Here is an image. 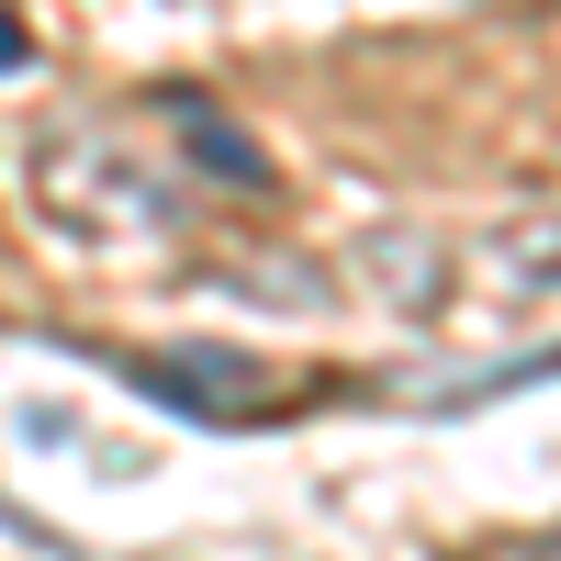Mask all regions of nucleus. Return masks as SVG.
<instances>
[{
	"instance_id": "nucleus-1",
	"label": "nucleus",
	"mask_w": 561,
	"mask_h": 561,
	"mask_svg": "<svg viewBox=\"0 0 561 561\" xmlns=\"http://www.w3.org/2000/svg\"><path fill=\"white\" fill-rule=\"evenodd\" d=\"M34 203L68 225V237L90 248H124V237H169L180 203H169V180L147 158H124L113 135H34Z\"/></svg>"
},
{
	"instance_id": "nucleus-2",
	"label": "nucleus",
	"mask_w": 561,
	"mask_h": 561,
	"mask_svg": "<svg viewBox=\"0 0 561 561\" xmlns=\"http://www.w3.org/2000/svg\"><path fill=\"white\" fill-rule=\"evenodd\" d=\"M124 382L147 393L158 415H192V427H270V370L248 348H214V337H180V348H135Z\"/></svg>"
},
{
	"instance_id": "nucleus-3",
	"label": "nucleus",
	"mask_w": 561,
	"mask_h": 561,
	"mask_svg": "<svg viewBox=\"0 0 561 561\" xmlns=\"http://www.w3.org/2000/svg\"><path fill=\"white\" fill-rule=\"evenodd\" d=\"M449 280H472L483 304H561V214L550 225H494V237L449 248Z\"/></svg>"
},
{
	"instance_id": "nucleus-4",
	"label": "nucleus",
	"mask_w": 561,
	"mask_h": 561,
	"mask_svg": "<svg viewBox=\"0 0 561 561\" xmlns=\"http://www.w3.org/2000/svg\"><path fill=\"white\" fill-rule=\"evenodd\" d=\"M158 113H169L180 135H192V169H203V180H237V192H259V180H270V158H259L248 135H237V124H225V113L203 102V90H169Z\"/></svg>"
},
{
	"instance_id": "nucleus-5",
	"label": "nucleus",
	"mask_w": 561,
	"mask_h": 561,
	"mask_svg": "<svg viewBox=\"0 0 561 561\" xmlns=\"http://www.w3.org/2000/svg\"><path fill=\"white\" fill-rule=\"evenodd\" d=\"M12 68H34V34H23V12H0V79Z\"/></svg>"
}]
</instances>
